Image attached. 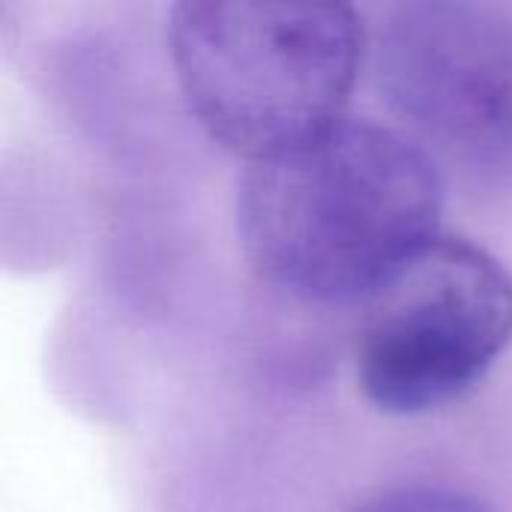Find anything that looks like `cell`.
Masks as SVG:
<instances>
[{"label":"cell","mask_w":512,"mask_h":512,"mask_svg":"<svg viewBox=\"0 0 512 512\" xmlns=\"http://www.w3.org/2000/svg\"><path fill=\"white\" fill-rule=\"evenodd\" d=\"M441 210V165L405 129L348 117L249 162L234 198L252 270L309 303H363L441 234Z\"/></svg>","instance_id":"6da1fadb"},{"label":"cell","mask_w":512,"mask_h":512,"mask_svg":"<svg viewBox=\"0 0 512 512\" xmlns=\"http://www.w3.org/2000/svg\"><path fill=\"white\" fill-rule=\"evenodd\" d=\"M168 54L192 117L255 162L345 117L366 27L348 3L180 0Z\"/></svg>","instance_id":"7a4b0ae2"},{"label":"cell","mask_w":512,"mask_h":512,"mask_svg":"<svg viewBox=\"0 0 512 512\" xmlns=\"http://www.w3.org/2000/svg\"><path fill=\"white\" fill-rule=\"evenodd\" d=\"M510 342V267L438 234L363 300L357 381L384 414H426L471 393Z\"/></svg>","instance_id":"3957f363"},{"label":"cell","mask_w":512,"mask_h":512,"mask_svg":"<svg viewBox=\"0 0 512 512\" xmlns=\"http://www.w3.org/2000/svg\"><path fill=\"white\" fill-rule=\"evenodd\" d=\"M375 75L435 162L512 189V15L471 0L402 3L381 21Z\"/></svg>","instance_id":"277c9868"},{"label":"cell","mask_w":512,"mask_h":512,"mask_svg":"<svg viewBox=\"0 0 512 512\" xmlns=\"http://www.w3.org/2000/svg\"><path fill=\"white\" fill-rule=\"evenodd\" d=\"M354 512H492L465 492L435 483H405L381 489Z\"/></svg>","instance_id":"5b68a950"}]
</instances>
